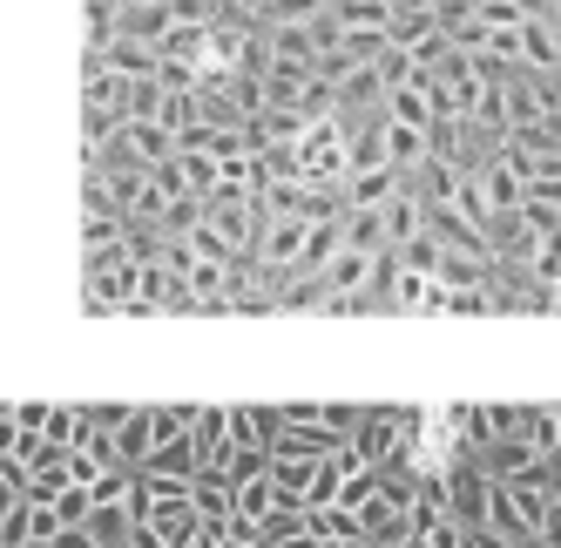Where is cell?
<instances>
[{"instance_id":"6da1fadb","label":"cell","mask_w":561,"mask_h":548,"mask_svg":"<svg viewBox=\"0 0 561 548\" xmlns=\"http://www.w3.org/2000/svg\"><path fill=\"white\" fill-rule=\"evenodd\" d=\"M291 156H298V183L305 190H339L345 170H352V129L339 115H311L305 136L291 142Z\"/></svg>"},{"instance_id":"7a4b0ae2","label":"cell","mask_w":561,"mask_h":548,"mask_svg":"<svg viewBox=\"0 0 561 548\" xmlns=\"http://www.w3.org/2000/svg\"><path fill=\"white\" fill-rule=\"evenodd\" d=\"M413 494H420V481H407V475H379L373 501L358 507V535H366V541H386V548H399V541L413 535Z\"/></svg>"},{"instance_id":"3957f363","label":"cell","mask_w":561,"mask_h":548,"mask_svg":"<svg viewBox=\"0 0 561 548\" xmlns=\"http://www.w3.org/2000/svg\"><path fill=\"white\" fill-rule=\"evenodd\" d=\"M352 454L366 460V467H386V475H399V460H407V413H392V407H373V413H358L352 426Z\"/></svg>"},{"instance_id":"277c9868","label":"cell","mask_w":561,"mask_h":548,"mask_svg":"<svg viewBox=\"0 0 561 548\" xmlns=\"http://www.w3.org/2000/svg\"><path fill=\"white\" fill-rule=\"evenodd\" d=\"M136 305V251L108 244L89 251V311H129Z\"/></svg>"},{"instance_id":"5b68a950","label":"cell","mask_w":561,"mask_h":548,"mask_svg":"<svg viewBox=\"0 0 561 548\" xmlns=\"http://www.w3.org/2000/svg\"><path fill=\"white\" fill-rule=\"evenodd\" d=\"M488 488H494V475L480 467V454H454L447 460V515L460 522V528H480L488 522Z\"/></svg>"},{"instance_id":"8992f818","label":"cell","mask_w":561,"mask_h":548,"mask_svg":"<svg viewBox=\"0 0 561 548\" xmlns=\"http://www.w3.org/2000/svg\"><path fill=\"white\" fill-rule=\"evenodd\" d=\"M204 224L217 230L237 258H251L257 251V230H264V210H257V197H204Z\"/></svg>"},{"instance_id":"52a82bcc","label":"cell","mask_w":561,"mask_h":548,"mask_svg":"<svg viewBox=\"0 0 561 548\" xmlns=\"http://www.w3.org/2000/svg\"><path fill=\"white\" fill-rule=\"evenodd\" d=\"M89 61H102L108 75H123V82H156V75H163L156 42H136V34H108L102 48H89Z\"/></svg>"},{"instance_id":"ba28073f","label":"cell","mask_w":561,"mask_h":548,"mask_svg":"<svg viewBox=\"0 0 561 548\" xmlns=\"http://www.w3.org/2000/svg\"><path fill=\"white\" fill-rule=\"evenodd\" d=\"M190 447H196V475H230V407H196V420H190Z\"/></svg>"},{"instance_id":"9c48e42d","label":"cell","mask_w":561,"mask_h":548,"mask_svg":"<svg viewBox=\"0 0 561 548\" xmlns=\"http://www.w3.org/2000/svg\"><path fill=\"white\" fill-rule=\"evenodd\" d=\"M373 271H379V251H352V244H339V251L325 258V271H318V292H325V298H352V292L373 285ZM325 298H318V305H325Z\"/></svg>"},{"instance_id":"30bf717a","label":"cell","mask_w":561,"mask_h":548,"mask_svg":"<svg viewBox=\"0 0 561 548\" xmlns=\"http://www.w3.org/2000/svg\"><path fill=\"white\" fill-rule=\"evenodd\" d=\"M339 447H345V434H332L325 413H318V420H291V413H285V434L271 441V454H285V460H325V454H339Z\"/></svg>"},{"instance_id":"8fae6325","label":"cell","mask_w":561,"mask_h":548,"mask_svg":"<svg viewBox=\"0 0 561 548\" xmlns=\"http://www.w3.org/2000/svg\"><path fill=\"white\" fill-rule=\"evenodd\" d=\"M108 454H115V467H129V475H136V467L156 454V407H129L123 426L108 434Z\"/></svg>"},{"instance_id":"7c38bea8","label":"cell","mask_w":561,"mask_h":548,"mask_svg":"<svg viewBox=\"0 0 561 548\" xmlns=\"http://www.w3.org/2000/svg\"><path fill=\"white\" fill-rule=\"evenodd\" d=\"M480 467H488L494 481H535L541 447H535L528 434H507V441H488V447H480Z\"/></svg>"},{"instance_id":"4fadbf2b","label":"cell","mask_w":561,"mask_h":548,"mask_svg":"<svg viewBox=\"0 0 561 548\" xmlns=\"http://www.w3.org/2000/svg\"><path fill=\"white\" fill-rule=\"evenodd\" d=\"M379 230H386V251H399V244H413V238H420V230H426V204L413 197V190H407V183H399V190H392V197L379 204Z\"/></svg>"},{"instance_id":"5bb4252c","label":"cell","mask_w":561,"mask_h":548,"mask_svg":"<svg viewBox=\"0 0 561 548\" xmlns=\"http://www.w3.org/2000/svg\"><path fill=\"white\" fill-rule=\"evenodd\" d=\"M115 136H123V149L136 156V163H170V156H176V129H163L156 115H129Z\"/></svg>"},{"instance_id":"9a60e30c","label":"cell","mask_w":561,"mask_h":548,"mask_svg":"<svg viewBox=\"0 0 561 548\" xmlns=\"http://www.w3.org/2000/svg\"><path fill=\"white\" fill-rule=\"evenodd\" d=\"M399 183H407V176H399V170H386V163H366V170H345V210H379L386 197H392V190Z\"/></svg>"},{"instance_id":"2e32d148","label":"cell","mask_w":561,"mask_h":548,"mask_svg":"<svg viewBox=\"0 0 561 548\" xmlns=\"http://www.w3.org/2000/svg\"><path fill=\"white\" fill-rule=\"evenodd\" d=\"M379 149H386V170H399V176H413L420 163H426V129H413V123H379Z\"/></svg>"},{"instance_id":"e0dca14e","label":"cell","mask_w":561,"mask_h":548,"mask_svg":"<svg viewBox=\"0 0 561 548\" xmlns=\"http://www.w3.org/2000/svg\"><path fill=\"white\" fill-rule=\"evenodd\" d=\"M520 68H561V27L548 14L520 21Z\"/></svg>"},{"instance_id":"ac0fdd59","label":"cell","mask_w":561,"mask_h":548,"mask_svg":"<svg viewBox=\"0 0 561 548\" xmlns=\"http://www.w3.org/2000/svg\"><path fill=\"white\" fill-rule=\"evenodd\" d=\"M460 176H467L460 163H447V156H426V163H420V170L407 176V190H413L420 204H447L454 190H460Z\"/></svg>"},{"instance_id":"d6986e66","label":"cell","mask_w":561,"mask_h":548,"mask_svg":"<svg viewBox=\"0 0 561 548\" xmlns=\"http://www.w3.org/2000/svg\"><path fill=\"white\" fill-rule=\"evenodd\" d=\"M190 507H196V522H230V475H190Z\"/></svg>"},{"instance_id":"ffe728a7","label":"cell","mask_w":561,"mask_h":548,"mask_svg":"<svg viewBox=\"0 0 561 548\" xmlns=\"http://www.w3.org/2000/svg\"><path fill=\"white\" fill-rule=\"evenodd\" d=\"M426 34H433V8H407V0H392V14H386V42L413 55Z\"/></svg>"},{"instance_id":"44dd1931","label":"cell","mask_w":561,"mask_h":548,"mask_svg":"<svg viewBox=\"0 0 561 548\" xmlns=\"http://www.w3.org/2000/svg\"><path fill=\"white\" fill-rule=\"evenodd\" d=\"M325 8L339 14V27H345V34H386L392 0H325Z\"/></svg>"},{"instance_id":"7402d4cb","label":"cell","mask_w":561,"mask_h":548,"mask_svg":"<svg viewBox=\"0 0 561 548\" xmlns=\"http://www.w3.org/2000/svg\"><path fill=\"white\" fill-rule=\"evenodd\" d=\"M82 528H89L102 548H129V528H136V522H129V507H123V501H95Z\"/></svg>"},{"instance_id":"603a6c76","label":"cell","mask_w":561,"mask_h":548,"mask_svg":"<svg viewBox=\"0 0 561 548\" xmlns=\"http://www.w3.org/2000/svg\"><path fill=\"white\" fill-rule=\"evenodd\" d=\"M386 115H392V123H413V129L433 123V102H426V89L413 82V75H407L399 89H386Z\"/></svg>"},{"instance_id":"cb8c5ba5","label":"cell","mask_w":561,"mask_h":548,"mask_svg":"<svg viewBox=\"0 0 561 548\" xmlns=\"http://www.w3.org/2000/svg\"><path fill=\"white\" fill-rule=\"evenodd\" d=\"M142 475H176V481H190V475H196V447H190V434L156 447V454L142 460Z\"/></svg>"},{"instance_id":"d4e9b609","label":"cell","mask_w":561,"mask_h":548,"mask_svg":"<svg viewBox=\"0 0 561 548\" xmlns=\"http://www.w3.org/2000/svg\"><path fill=\"white\" fill-rule=\"evenodd\" d=\"M305 535L311 541H352L358 515H345V507H305Z\"/></svg>"},{"instance_id":"484cf974","label":"cell","mask_w":561,"mask_h":548,"mask_svg":"<svg viewBox=\"0 0 561 548\" xmlns=\"http://www.w3.org/2000/svg\"><path fill=\"white\" fill-rule=\"evenodd\" d=\"M345 244H352V251H386L379 210H345Z\"/></svg>"},{"instance_id":"4316f807","label":"cell","mask_w":561,"mask_h":548,"mask_svg":"<svg viewBox=\"0 0 561 548\" xmlns=\"http://www.w3.org/2000/svg\"><path fill=\"white\" fill-rule=\"evenodd\" d=\"M480 426H488V441L528 434V407H480Z\"/></svg>"},{"instance_id":"83f0119b","label":"cell","mask_w":561,"mask_h":548,"mask_svg":"<svg viewBox=\"0 0 561 548\" xmlns=\"http://www.w3.org/2000/svg\"><path fill=\"white\" fill-rule=\"evenodd\" d=\"M528 264H535V278H541V285H554V278H561V230H541L535 251H528Z\"/></svg>"},{"instance_id":"f1b7e54d","label":"cell","mask_w":561,"mask_h":548,"mask_svg":"<svg viewBox=\"0 0 561 548\" xmlns=\"http://www.w3.org/2000/svg\"><path fill=\"white\" fill-rule=\"evenodd\" d=\"M89 507H95V501H89L82 488H61V494H55V522H61V528H82Z\"/></svg>"},{"instance_id":"f546056e","label":"cell","mask_w":561,"mask_h":548,"mask_svg":"<svg viewBox=\"0 0 561 548\" xmlns=\"http://www.w3.org/2000/svg\"><path fill=\"white\" fill-rule=\"evenodd\" d=\"M392 258H399V264H407V271H426V278H433V264H439V244H433V238H426V230H420V238H413V244H399Z\"/></svg>"},{"instance_id":"4dcf8cb0","label":"cell","mask_w":561,"mask_h":548,"mask_svg":"<svg viewBox=\"0 0 561 548\" xmlns=\"http://www.w3.org/2000/svg\"><path fill=\"white\" fill-rule=\"evenodd\" d=\"M230 447H264L257 434V407H230ZM271 454V447H264Z\"/></svg>"},{"instance_id":"1f68e13d","label":"cell","mask_w":561,"mask_h":548,"mask_svg":"<svg viewBox=\"0 0 561 548\" xmlns=\"http://www.w3.org/2000/svg\"><path fill=\"white\" fill-rule=\"evenodd\" d=\"M14 420L27 426V434H48V407H42V400H27V407H14Z\"/></svg>"},{"instance_id":"d6a6232c","label":"cell","mask_w":561,"mask_h":548,"mask_svg":"<svg viewBox=\"0 0 561 548\" xmlns=\"http://www.w3.org/2000/svg\"><path fill=\"white\" fill-rule=\"evenodd\" d=\"M55 548H102V541H95L89 528H61V535H55Z\"/></svg>"},{"instance_id":"836d02e7","label":"cell","mask_w":561,"mask_h":548,"mask_svg":"<svg viewBox=\"0 0 561 548\" xmlns=\"http://www.w3.org/2000/svg\"><path fill=\"white\" fill-rule=\"evenodd\" d=\"M548 298H554V311H561V278H554V285H548Z\"/></svg>"},{"instance_id":"e575fe53","label":"cell","mask_w":561,"mask_h":548,"mask_svg":"<svg viewBox=\"0 0 561 548\" xmlns=\"http://www.w3.org/2000/svg\"><path fill=\"white\" fill-rule=\"evenodd\" d=\"M27 548H55V541H27Z\"/></svg>"},{"instance_id":"d590c367","label":"cell","mask_w":561,"mask_h":548,"mask_svg":"<svg viewBox=\"0 0 561 548\" xmlns=\"http://www.w3.org/2000/svg\"><path fill=\"white\" fill-rule=\"evenodd\" d=\"M0 507H8V494H0Z\"/></svg>"},{"instance_id":"8d00e7d4","label":"cell","mask_w":561,"mask_h":548,"mask_svg":"<svg viewBox=\"0 0 561 548\" xmlns=\"http://www.w3.org/2000/svg\"><path fill=\"white\" fill-rule=\"evenodd\" d=\"M373 548H386V541H373Z\"/></svg>"}]
</instances>
